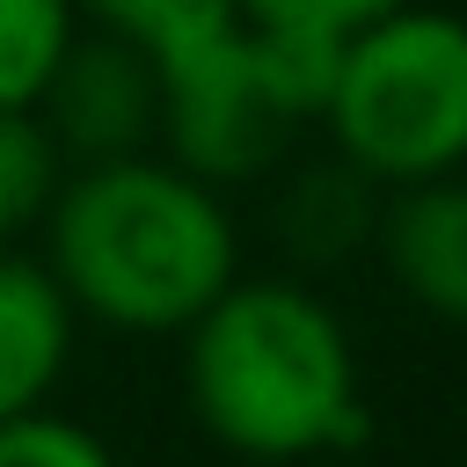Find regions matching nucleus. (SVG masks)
<instances>
[{"label": "nucleus", "mask_w": 467, "mask_h": 467, "mask_svg": "<svg viewBox=\"0 0 467 467\" xmlns=\"http://www.w3.org/2000/svg\"><path fill=\"white\" fill-rule=\"evenodd\" d=\"M73 7H88L95 29L131 36L153 58H175V51H190V44L241 22V0H73Z\"/></svg>", "instance_id": "11"}, {"label": "nucleus", "mask_w": 467, "mask_h": 467, "mask_svg": "<svg viewBox=\"0 0 467 467\" xmlns=\"http://www.w3.org/2000/svg\"><path fill=\"white\" fill-rule=\"evenodd\" d=\"M314 124L379 190L467 168V15L409 0L343 36Z\"/></svg>", "instance_id": "3"}, {"label": "nucleus", "mask_w": 467, "mask_h": 467, "mask_svg": "<svg viewBox=\"0 0 467 467\" xmlns=\"http://www.w3.org/2000/svg\"><path fill=\"white\" fill-rule=\"evenodd\" d=\"M190 416L241 460H314L365 438L358 350L299 277H234L182 328Z\"/></svg>", "instance_id": "2"}, {"label": "nucleus", "mask_w": 467, "mask_h": 467, "mask_svg": "<svg viewBox=\"0 0 467 467\" xmlns=\"http://www.w3.org/2000/svg\"><path fill=\"white\" fill-rule=\"evenodd\" d=\"M387 277L431 314L467 328V175H431V182H401L379 204V234H372Z\"/></svg>", "instance_id": "6"}, {"label": "nucleus", "mask_w": 467, "mask_h": 467, "mask_svg": "<svg viewBox=\"0 0 467 467\" xmlns=\"http://www.w3.org/2000/svg\"><path fill=\"white\" fill-rule=\"evenodd\" d=\"M73 321L80 314L66 306L51 270L0 248V416L44 409V394L73 358Z\"/></svg>", "instance_id": "7"}, {"label": "nucleus", "mask_w": 467, "mask_h": 467, "mask_svg": "<svg viewBox=\"0 0 467 467\" xmlns=\"http://www.w3.org/2000/svg\"><path fill=\"white\" fill-rule=\"evenodd\" d=\"M73 29H80L73 0H0V109H36Z\"/></svg>", "instance_id": "9"}, {"label": "nucleus", "mask_w": 467, "mask_h": 467, "mask_svg": "<svg viewBox=\"0 0 467 467\" xmlns=\"http://www.w3.org/2000/svg\"><path fill=\"white\" fill-rule=\"evenodd\" d=\"M394 7H409V0H241V22H255V29H299V36L343 44V36H358L365 22L394 15Z\"/></svg>", "instance_id": "13"}, {"label": "nucleus", "mask_w": 467, "mask_h": 467, "mask_svg": "<svg viewBox=\"0 0 467 467\" xmlns=\"http://www.w3.org/2000/svg\"><path fill=\"white\" fill-rule=\"evenodd\" d=\"M36 124L51 131L58 161L80 168L146 153L161 131V58L117 29H73L36 95Z\"/></svg>", "instance_id": "5"}, {"label": "nucleus", "mask_w": 467, "mask_h": 467, "mask_svg": "<svg viewBox=\"0 0 467 467\" xmlns=\"http://www.w3.org/2000/svg\"><path fill=\"white\" fill-rule=\"evenodd\" d=\"M328 36L299 29H255L234 22L175 58H161V131L168 161L197 182H255L285 161L292 131L321 117L328 73H336Z\"/></svg>", "instance_id": "4"}, {"label": "nucleus", "mask_w": 467, "mask_h": 467, "mask_svg": "<svg viewBox=\"0 0 467 467\" xmlns=\"http://www.w3.org/2000/svg\"><path fill=\"white\" fill-rule=\"evenodd\" d=\"M379 204H387V190L365 168H350L343 153L306 161L277 190V248L299 270H336L350 248H365L379 234Z\"/></svg>", "instance_id": "8"}, {"label": "nucleus", "mask_w": 467, "mask_h": 467, "mask_svg": "<svg viewBox=\"0 0 467 467\" xmlns=\"http://www.w3.org/2000/svg\"><path fill=\"white\" fill-rule=\"evenodd\" d=\"M44 234V270L66 306L117 336H182L241 277L219 190L161 153L95 161L58 182Z\"/></svg>", "instance_id": "1"}, {"label": "nucleus", "mask_w": 467, "mask_h": 467, "mask_svg": "<svg viewBox=\"0 0 467 467\" xmlns=\"http://www.w3.org/2000/svg\"><path fill=\"white\" fill-rule=\"evenodd\" d=\"M58 168L66 161H58L51 131L36 124V109H0V248L51 212L58 182H66Z\"/></svg>", "instance_id": "10"}, {"label": "nucleus", "mask_w": 467, "mask_h": 467, "mask_svg": "<svg viewBox=\"0 0 467 467\" xmlns=\"http://www.w3.org/2000/svg\"><path fill=\"white\" fill-rule=\"evenodd\" d=\"M0 467H117V460L88 423L22 409V416H0Z\"/></svg>", "instance_id": "12"}]
</instances>
